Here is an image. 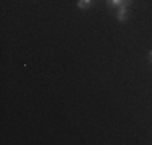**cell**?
Listing matches in <instances>:
<instances>
[{"label":"cell","instance_id":"obj_1","mask_svg":"<svg viewBox=\"0 0 152 145\" xmlns=\"http://www.w3.org/2000/svg\"><path fill=\"white\" fill-rule=\"evenodd\" d=\"M131 0H107L108 7H128Z\"/></svg>","mask_w":152,"mask_h":145},{"label":"cell","instance_id":"obj_2","mask_svg":"<svg viewBox=\"0 0 152 145\" xmlns=\"http://www.w3.org/2000/svg\"><path fill=\"white\" fill-rule=\"evenodd\" d=\"M117 20H118V21H121V23L128 20V8H126V7H120V8H118Z\"/></svg>","mask_w":152,"mask_h":145},{"label":"cell","instance_id":"obj_3","mask_svg":"<svg viewBox=\"0 0 152 145\" xmlns=\"http://www.w3.org/2000/svg\"><path fill=\"white\" fill-rule=\"evenodd\" d=\"M92 3V0H78V8L84 10V8H89Z\"/></svg>","mask_w":152,"mask_h":145},{"label":"cell","instance_id":"obj_4","mask_svg":"<svg viewBox=\"0 0 152 145\" xmlns=\"http://www.w3.org/2000/svg\"><path fill=\"white\" fill-rule=\"evenodd\" d=\"M149 60H151V63H152V50L149 52Z\"/></svg>","mask_w":152,"mask_h":145}]
</instances>
